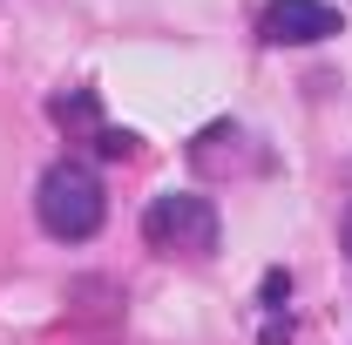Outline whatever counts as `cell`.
Returning <instances> with one entry per match:
<instances>
[{"instance_id":"obj_1","label":"cell","mask_w":352,"mask_h":345,"mask_svg":"<svg viewBox=\"0 0 352 345\" xmlns=\"http://www.w3.org/2000/svg\"><path fill=\"white\" fill-rule=\"evenodd\" d=\"M34 216H41L47 237H61V244L95 237L102 216H109V203H102V176L88 170V163H75V156L47 163V170H41V190H34Z\"/></svg>"},{"instance_id":"obj_2","label":"cell","mask_w":352,"mask_h":345,"mask_svg":"<svg viewBox=\"0 0 352 345\" xmlns=\"http://www.w3.org/2000/svg\"><path fill=\"white\" fill-rule=\"evenodd\" d=\"M142 237L163 258H210L217 251V203L197 197V190H163L142 210Z\"/></svg>"},{"instance_id":"obj_3","label":"cell","mask_w":352,"mask_h":345,"mask_svg":"<svg viewBox=\"0 0 352 345\" xmlns=\"http://www.w3.org/2000/svg\"><path fill=\"white\" fill-rule=\"evenodd\" d=\"M258 34L271 47H318L339 34V7L332 0H271L258 14Z\"/></svg>"},{"instance_id":"obj_4","label":"cell","mask_w":352,"mask_h":345,"mask_svg":"<svg viewBox=\"0 0 352 345\" xmlns=\"http://www.w3.org/2000/svg\"><path fill=\"white\" fill-rule=\"evenodd\" d=\"M54 122H61V129H82L102 156H129V149H135L129 129H109V122H102V109H95V95H88V88H75V95H61V102H54Z\"/></svg>"},{"instance_id":"obj_5","label":"cell","mask_w":352,"mask_h":345,"mask_svg":"<svg viewBox=\"0 0 352 345\" xmlns=\"http://www.w3.org/2000/svg\"><path fill=\"white\" fill-rule=\"evenodd\" d=\"M346 258H352V210H346Z\"/></svg>"}]
</instances>
